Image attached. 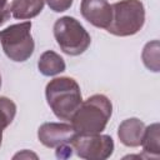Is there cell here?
I'll return each instance as SVG.
<instances>
[{
  "label": "cell",
  "mask_w": 160,
  "mask_h": 160,
  "mask_svg": "<svg viewBox=\"0 0 160 160\" xmlns=\"http://www.w3.org/2000/svg\"><path fill=\"white\" fill-rule=\"evenodd\" d=\"M112 114V104L110 99L102 94H95L81 101L70 121L80 135L101 134Z\"/></svg>",
  "instance_id": "6da1fadb"
},
{
  "label": "cell",
  "mask_w": 160,
  "mask_h": 160,
  "mask_svg": "<svg viewBox=\"0 0 160 160\" xmlns=\"http://www.w3.org/2000/svg\"><path fill=\"white\" fill-rule=\"evenodd\" d=\"M45 96L54 115L60 120H70L82 101L79 84L69 76L50 80L45 88Z\"/></svg>",
  "instance_id": "7a4b0ae2"
},
{
  "label": "cell",
  "mask_w": 160,
  "mask_h": 160,
  "mask_svg": "<svg viewBox=\"0 0 160 160\" xmlns=\"http://www.w3.org/2000/svg\"><path fill=\"white\" fill-rule=\"evenodd\" d=\"M112 18L106 31L115 36H132L145 24V8L140 0H120L111 5Z\"/></svg>",
  "instance_id": "3957f363"
},
{
  "label": "cell",
  "mask_w": 160,
  "mask_h": 160,
  "mask_svg": "<svg viewBox=\"0 0 160 160\" xmlns=\"http://www.w3.org/2000/svg\"><path fill=\"white\" fill-rule=\"evenodd\" d=\"M54 38L60 50L70 56H78L85 52L91 44L90 34L72 16H62L55 21Z\"/></svg>",
  "instance_id": "277c9868"
},
{
  "label": "cell",
  "mask_w": 160,
  "mask_h": 160,
  "mask_svg": "<svg viewBox=\"0 0 160 160\" xmlns=\"http://www.w3.org/2000/svg\"><path fill=\"white\" fill-rule=\"evenodd\" d=\"M0 44L5 55L15 61H26L35 50V42L31 36V21L14 24L0 30Z\"/></svg>",
  "instance_id": "5b68a950"
},
{
  "label": "cell",
  "mask_w": 160,
  "mask_h": 160,
  "mask_svg": "<svg viewBox=\"0 0 160 160\" xmlns=\"http://www.w3.org/2000/svg\"><path fill=\"white\" fill-rule=\"evenodd\" d=\"M75 154L85 160H106L114 152V140L110 135L78 134L71 141Z\"/></svg>",
  "instance_id": "8992f818"
},
{
  "label": "cell",
  "mask_w": 160,
  "mask_h": 160,
  "mask_svg": "<svg viewBox=\"0 0 160 160\" xmlns=\"http://www.w3.org/2000/svg\"><path fill=\"white\" fill-rule=\"evenodd\" d=\"M76 135L78 134L72 125L66 122H44L38 129L39 141L49 149H56L60 145L71 144Z\"/></svg>",
  "instance_id": "52a82bcc"
},
{
  "label": "cell",
  "mask_w": 160,
  "mask_h": 160,
  "mask_svg": "<svg viewBox=\"0 0 160 160\" xmlns=\"http://www.w3.org/2000/svg\"><path fill=\"white\" fill-rule=\"evenodd\" d=\"M80 12L88 22L99 29H108L112 18L111 5L108 0H81Z\"/></svg>",
  "instance_id": "ba28073f"
},
{
  "label": "cell",
  "mask_w": 160,
  "mask_h": 160,
  "mask_svg": "<svg viewBox=\"0 0 160 160\" xmlns=\"http://www.w3.org/2000/svg\"><path fill=\"white\" fill-rule=\"evenodd\" d=\"M145 129V124L138 118L125 119L118 129V138L121 144L128 148H138L140 146L142 132Z\"/></svg>",
  "instance_id": "9c48e42d"
},
{
  "label": "cell",
  "mask_w": 160,
  "mask_h": 160,
  "mask_svg": "<svg viewBox=\"0 0 160 160\" xmlns=\"http://www.w3.org/2000/svg\"><path fill=\"white\" fill-rule=\"evenodd\" d=\"M45 5V0H12L10 10L12 18L18 20H29L38 16Z\"/></svg>",
  "instance_id": "30bf717a"
},
{
  "label": "cell",
  "mask_w": 160,
  "mask_h": 160,
  "mask_svg": "<svg viewBox=\"0 0 160 160\" xmlns=\"http://www.w3.org/2000/svg\"><path fill=\"white\" fill-rule=\"evenodd\" d=\"M65 68L64 59L52 50L44 51L38 60V69L44 76H55L65 71Z\"/></svg>",
  "instance_id": "8fae6325"
},
{
  "label": "cell",
  "mask_w": 160,
  "mask_h": 160,
  "mask_svg": "<svg viewBox=\"0 0 160 160\" xmlns=\"http://www.w3.org/2000/svg\"><path fill=\"white\" fill-rule=\"evenodd\" d=\"M140 145L149 158H159L160 154V125L154 122L144 129Z\"/></svg>",
  "instance_id": "7c38bea8"
},
{
  "label": "cell",
  "mask_w": 160,
  "mask_h": 160,
  "mask_svg": "<svg viewBox=\"0 0 160 160\" xmlns=\"http://www.w3.org/2000/svg\"><path fill=\"white\" fill-rule=\"evenodd\" d=\"M142 62L144 65L154 71V72H159L160 66H159V41L158 40H152L150 42H148L144 49H142Z\"/></svg>",
  "instance_id": "4fadbf2b"
},
{
  "label": "cell",
  "mask_w": 160,
  "mask_h": 160,
  "mask_svg": "<svg viewBox=\"0 0 160 160\" xmlns=\"http://www.w3.org/2000/svg\"><path fill=\"white\" fill-rule=\"evenodd\" d=\"M16 115V105L15 102L6 98L0 96V129H6L14 120Z\"/></svg>",
  "instance_id": "5bb4252c"
},
{
  "label": "cell",
  "mask_w": 160,
  "mask_h": 160,
  "mask_svg": "<svg viewBox=\"0 0 160 160\" xmlns=\"http://www.w3.org/2000/svg\"><path fill=\"white\" fill-rule=\"evenodd\" d=\"M50 10L54 12H62L71 8L74 0H45Z\"/></svg>",
  "instance_id": "9a60e30c"
},
{
  "label": "cell",
  "mask_w": 160,
  "mask_h": 160,
  "mask_svg": "<svg viewBox=\"0 0 160 160\" xmlns=\"http://www.w3.org/2000/svg\"><path fill=\"white\" fill-rule=\"evenodd\" d=\"M11 15V10H10V5L6 4H0V26L2 24H5Z\"/></svg>",
  "instance_id": "2e32d148"
},
{
  "label": "cell",
  "mask_w": 160,
  "mask_h": 160,
  "mask_svg": "<svg viewBox=\"0 0 160 160\" xmlns=\"http://www.w3.org/2000/svg\"><path fill=\"white\" fill-rule=\"evenodd\" d=\"M24 156H28V158H29V156H32V158H35V159L38 158L35 154H32V152H30V154H29V151H28V150H24L22 152H19V154H16V155L14 156V159H16V158H24Z\"/></svg>",
  "instance_id": "e0dca14e"
},
{
  "label": "cell",
  "mask_w": 160,
  "mask_h": 160,
  "mask_svg": "<svg viewBox=\"0 0 160 160\" xmlns=\"http://www.w3.org/2000/svg\"><path fill=\"white\" fill-rule=\"evenodd\" d=\"M1 141H2V130L0 129V146H1Z\"/></svg>",
  "instance_id": "ac0fdd59"
},
{
  "label": "cell",
  "mask_w": 160,
  "mask_h": 160,
  "mask_svg": "<svg viewBox=\"0 0 160 160\" xmlns=\"http://www.w3.org/2000/svg\"><path fill=\"white\" fill-rule=\"evenodd\" d=\"M8 2V0H0V4H6Z\"/></svg>",
  "instance_id": "d6986e66"
},
{
  "label": "cell",
  "mask_w": 160,
  "mask_h": 160,
  "mask_svg": "<svg viewBox=\"0 0 160 160\" xmlns=\"http://www.w3.org/2000/svg\"><path fill=\"white\" fill-rule=\"evenodd\" d=\"M0 88H1V75H0Z\"/></svg>",
  "instance_id": "ffe728a7"
}]
</instances>
